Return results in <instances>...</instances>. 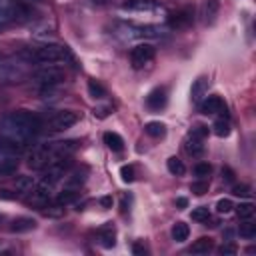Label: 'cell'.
Here are the masks:
<instances>
[{
    "mask_svg": "<svg viewBox=\"0 0 256 256\" xmlns=\"http://www.w3.org/2000/svg\"><path fill=\"white\" fill-rule=\"evenodd\" d=\"M104 144H106L112 152H120V150L124 148V140H122V136L116 134V132H104Z\"/></svg>",
    "mask_w": 256,
    "mask_h": 256,
    "instance_id": "obj_25",
    "label": "cell"
},
{
    "mask_svg": "<svg viewBox=\"0 0 256 256\" xmlns=\"http://www.w3.org/2000/svg\"><path fill=\"white\" fill-rule=\"evenodd\" d=\"M64 212H66V208H64V204H60V202H56V204H46V206L42 208V214H44L46 218H62Z\"/></svg>",
    "mask_w": 256,
    "mask_h": 256,
    "instance_id": "obj_30",
    "label": "cell"
},
{
    "mask_svg": "<svg viewBox=\"0 0 256 256\" xmlns=\"http://www.w3.org/2000/svg\"><path fill=\"white\" fill-rule=\"evenodd\" d=\"M28 162V168H32V170H42V168H46V164L52 160V148H50V144H38V146H34L30 152H28V158H26Z\"/></svg>",
    "mask_w": 256,
    "mask_h": 256,
    "instance_id": "obj_8",
    "label": "cell"
},
{
    "mask_svg": "<svg viewBox=\"0 0 256 256\" xmlns=\"http://www.w3.org/2000/svg\"><path fill=\"white\" fill-rule=\"evenodd\" d=\"M194 174L202 180V178H206L208 174H210V164L208 162H198L196 166H194Z\"/></svg>",
    "mask_w": 256,
    "mask_h": 256,
    "instance_id": "obj_39",
    "label": "cell"
},
{
    "mask_svg": "<svg viewBox=\"0 0 256 256\" xmlns=\"http://www.w3.org/2000/svg\"><path fill=\"white\" fill-rule=\"evenodd\" d=\"M78 140H62V142H54L50 144L52 148V160L54 158H66V156H72L76 150H78Z\"/></svg>",
    "mask_w": 256,
    "mask_h": 256,
    "instance_id": "obj_13",
    "label": "cell"
},
{
    "mask_svg": "<svg viewBox=\"0 0 256 256\" xmlns=\"http://www.w3.org/2000/svg\"><path fill=\"white\" fill-rule=\"evenodd\" d=\"M84 180H86V170L82 168V170H76V172H72V174L66 178V184H64V186L80 190V186L84 184Z\"/></svg>",
    "mask_w": 256,
    "mask_h": 256,
    "instance_id": "obj_27",
    "label": "cell"
},
{
    "mask_svg": "<svg viewBox=\"0 0 256 256\" xmlns=\"http://www.w3.org/2000/svg\"><path fill=\"white\" fill-rule=\"evenodd\" d=\"M238 232H240V236H242V238H246V240H252V238L256 236V224H254V222L248 218V220H244V222L240 224Z\"/></svg>",
    "mask_w": 256,
    "mask_h": 256,
    "instance_id": "obj_34",
    "label": "cell"
},
{
    "mask_svg": "<svg viewBox=\"0 0 256 256\" xmlns=\"http://www.w3.org/2000/svg\"><path fill=\"white\" fill-rule=\"evenodd\" d=\"M218 10H220V2L218 0H204L202 4V16H204V22L206 24H212L218 16Z\"/></svg>",
    "mask_w": 256,
    "mask_h": 256,
    "instance_id": "obj_19",
    "label": "cell"
},
{
    "mask_svg": "<svg viewBox=\"0 0 256 256\" xmlns=\"http://www.w3.org/2000/svg\"><path fill=\"white\" fill-rule=\"evenodd\" d=\"M236 252H238V248H236V244H232V242L222 244V246L218 248V254H220V256H234Z\"/></svg>",
    "mask_w": 256,
    "mask_h": 256,
    "instance_id": "obj_42",
    "label": "cell"
},
{
    "mask_svg": "<svg viewBox=\"0 0 256 256\" xmlns=\"http://www.w3.org/2000/svg\"><path fill=\"white\" fill-rule=\"evenodd\" d=\"M0 220H2V216H0Z\"/></svg>",
    "mask_w": 256,
    "mask_h": 256,
    "instance_id": "obj_51",
    "label": "cell"
},
{
    "mask_svg": "<svg viewBox=\"0 0 256 256\" xmlns=\"http://www.w3.org/2000/svg\"><path fill=\"white\" fill-rule=\"evenodd\" d=\"M154 6H156L154 0H126V2L122 4L124 10H132V12H148V10H152Z\"/></svg>",
    "mask_w": 256,
    "mask_h": 256,
    "instance_id": "obj_21",
    "label": "cell"
},
{
    "mask_svg": "<svg viewBox=\"0 0 256 256\" xmlns=\"http://www.w3.org/2000/svg\"><path fill=\"white\" fill-rule=\"evenodd\" d=\"M20 10L22 8L18 4H14L12 0H0V30L6 24H10L12 20H16L18 14H20Z\"/></svg>",
    "mask_w": 256,
    "mask_h": 256,
    "instance_id": "obj_12",
    "label": "cell"
},
{
    "mask_svg": "<svg viewBox=\"0 0 256 256\" xmlns=\"http://www.w3.org/2000/svg\"><path fill=\"white\" fill-rule=\"evenodd\" d=\"M132 252H134L136 256H144V254H146V248H144V244H142V242H134Z\"/></svg>",
    "mask_w": 256,
    "mask_h": 256,
    "instance_id": "obj_44",
    "label": "cell"
},
{
    "mask_svg": "<svg viewBox=\"0 0 256 256\" xmlns=\"http://www.w3.org/2000/svg\"><path fill=\"white\" fill-rule=\"evenodd\" d=\"M78 120H80L78 112H74V110H60V112H56V114L48 120V128H50L52 132L68 130V128H72Z\"/></svg>",
    "mask_w": 256,
    "mask_h": 256,
    "instance_id": "obj_9",
    "label": "cell"
},
{
    "mask_svg": "<svg viewBox=\"0 0 256 256\" xmlns=\"http://www.w3.org/2000/svg\"><path fill=\"white\" fill-rule=\"evenodd\" d=\"M232 194H234V196H242V198H246V196H250V188H248L246 184H234Z\"/></svg>",
    "mask_w": 256,
    "mask_h": 256,
    "instance_id": "obj_43",
    "label": "cell"
},
{
    "mask_svg": "<svg viewBox=\"0 0 256 256\" xmlns=\"http://www.w3.org/2000/svg\"><path fill=\"white\" fill-rule=\"evenodd\" d=\"M206 90H208V80H206L204 76L196 78V80H194V84H192V88H190L192 102H200V100H202V96L206 94Z\"/></svg>",
    "mask_w": 256,
    "mask_h": 256,
    "instance_id": "obj_23",
    "label": "cell"
},
{
    "mask_svg": "<svg viewBox=\"0 0 256 256\" xmlns=\"http://www.w3.org/2000/svg\"><path fill=\"white\" fill-rule=\"evenodd\" d=\"M168 102V96H166V90L164 88H154L148 96H146V104L150 110H162Z\"/></svg>",
    "mask_w": 256,
    "mask_h": 256,
    "instance_id": "obj_16",
    "label": "cell"
},
{
    "mask_svg": "<svg viewBox=\"0 0 256 256\" xmlns=\"http://www.w3.org/2000/svg\"><path fill=\"white\" fill-rule=\"evenodd\" d=\"M200 112L202 114H222L226 116V104L222 102L220 96H208L204 102H200Z\"/></svg>",
    "mask_w": 256,
    "mask_h": 256,
    "instance_id": "obj_14",
    "label": "cell"
},
{
    "mask_svg": "<svg viewBox=\"0 0 256 256\" xmlns=\"http://www.w3.org/2000/svg\"><path fill=\"white\" fill-rule=\"evenodd\" d=\"M166 168H168V172L174 174V176H182V174L186 172L184 162H182L180 158H176V156H170V158L166 160Z\"/></svg>",
    "mask_w": 256,
    "mask_h": 256,
    "instance_id": "obj_28",
    "label": "cell"
},
{
    "mask_svg": "<svg viewBox=\"0 0 256 256\" xmlns=\"http://www.w3.org/2000/svg\"><path fill=\"white\" fill-rule=\"evenodd\" d=\"M24 60L26 62H38V64H56V62H64L70 58V52L66 46H60V44H52V42H46V44H40V46H34V48H26L22 52Z\"/></svg>",
    "mask_w": 256,
    "mask_h": 256,
    "instance_id": "obj_2",
    "label": "cell"
},
{
    "mask_svg": "<svg viewBox=\"0 0 256 256\" xmlns=\"http://www.w3.org/2000/svg\"><path fill=\"white\" fill-rule=\"evenodd\" d=\"M70 168H72L70 156H66V158H54V160H50V162L46 164L42 180H46V182H50V184H56L60 178H64V176L68 174Z\"/></svg>",
    "mask_w": 256,
    "mask_h": 256,
    "instance_id": "obj_6",
    "label": "cell"
},
{
    "mask_svg": "<svg viewBox=\"0 0 256 256\" xmlns=\"http://www.w3.org/2000/svg\"><path fill=\"white\" fill-rule=\"evenodd\" d=\"M20 164V144L0 136V176H10Z\"/></svg>",
    "mask_w": 256,
    "mask_h": 256,
    "instance_id": "obj_3",
    "label": "cell"
},
{
    "mask_svg": "<svg viewBox=\"0 0 256 256\" xmlns=\"http://www.w3.org/2000/svg\"><path fill=\"white\" fill-rule=\"evenodd\" d=\"M212 248H214V240L210 236H202V238H198V240L192 242L190 254H208Z\"/></svg>",
    "mask_w": 256,
    "mask_h": 256,
    "instance_id": "obj_20",
    "label": "cell"
},
{
    "mask_svg": "<svg viewBox=\"0 0 256 256\" xmlns=\"http://www.w3.org/2000/svg\"><path fill=\"white\" fill-rule=\"evenodd\" d=\"M166 34V28L156 26V24H146V26H126V38H162Z\"/></svg>",
    "mask_w": 256,
    "mask_h": 256,
    "instance_id": "obj_11",
    "label": "cell"
},
{
    "mask_svg": "<svg viewBox=\"0 0 256 256\" xmlns=\"http://www.w3.org/2000/svg\"><path fill=\"white\" fill-rule=\"evenodd\" d=\"M144 130H146V134L152 136V138H162V136L166 134V126H164L162 122H156V120L148 122V124L144 126Z\"/></svg>",
    "mask_w": 256,
    "mask_h": 256,
    "instance_id": "obj_31",
    "label": "cell"
},
{
    "mask_svg": "<svg viewBox=\"0 0 256 256\" xmlns=\"http://www.w3.org/2000/svg\"><path fill=\"white\" fill-rule=\"evenodd\" d=\"M154 54H156V50H154L152 44H148V42L136 44V46L130 50V64H132L134 68H142V66H146V64L154 58Z\"/></svg>",
    "mask_w": 256,
    "mask_h": 256,
    "instance_id": "obj_10",
    "label": "cell"
},
{
    "mask_svg": "<svg viewBox=\"0 0 256 256\" xmlns=\"http://www.w3.org/2000/svg\"><path fill=\"white\" fill-rule=\"evenodd\" d=\"M92 2H94V4H108L110 0H92Z\"/></svg>",
    "mask_w": 256,
    "mask_h": 256,
    "instance_id": "obj_50",
    "label": "cell"
},
{
    "mask_svg": "<svg viewBox=\"0 0 256 256\" xmlns=\"http://www.w3.org/2000/svg\"><path fill=\"white\" fill-rule=\"evenodd\" d=\"M192 22V12L190 10H178L170 16V26L172 28H184Z\"/></svg>",
    "mask_w": 256,
    "mask_h": 256,
    "instance_id": "obj_22",
    "label": "cell"
},
{
    "mask_svg": "<svg viewBox=\"0 0 256 256\" xmlns=\"http://www.w3.org/2000/svg\"><path fill=\"white\" fill-rule=\"evenodd\" d=\"M110 114V108L108 106H102V108H96L94 110V116H98V118H106Z\"/></svg>",
    "mask_w": 256,
    "mask_h": 256,
    "instance_id": "obj_45",
    "label": "cell"
},
{
    "mask_svg": "<svg viewBox=\"0 0 256 256\" xmlns=\"http://www.w3.org/2000/svg\"><path fill=\"white\" fill-rule=\"evenodd\" d=\"M120 178H122L124 182H132V180H134V166L124 164V166L120 168Z\"/></svg>",
    "mask_w": 256,
    "mask_h": 256,
    "instance_id": "obj_40",
    "label": "cell"
},
{
    "mask_svg": "<svg viewBox=\"0 0 256 256\" xmlns=\"http://www.w3.org/2000/svg\"><path fill=\"white\" fill-rule=\"evenodd\" d=\"M64 78H66L64 68L54 66V64H44L42 68H38L34 72V80L40 86H58V84L64 82Z\"/></svg>",
    "mask_w": 256,
    "mask_h": 256,
    "instance_id": "obj_5",
    "label": "cell"
},
{
    "mask_svg": "<svg viewBox=\"0 0 256 256\" xmlns=\"http://www.w3.org/2000/svg\"><path fill=\"white\" fill-rule=\"evenodd\" d=\"M176 206H178L180 210H184V208L188 206V200H186L184 196H180V198H176Z\"/></svg>",
    "mask_w": 256,
    "mask_h": 256,
    "instance_id": "obj_48",
    "label": "cell"
},
{
    "mask_svg": "<svg viewBox=\"0 0 256 256\" xmlns=\"http://www.w3.org/2000/svg\"><path fill=\"white\" fill-rule=\"evenodd\" d=\"M214 134L216 136H220V138H224V136H228L230 134V122H228V118L226 116H222V118H218L216 122H214Z\"/></svg>",
    "mask_w": 256,
    "mask_h": 256,
    "instance_id": "obj_33",
    "label": "cell"
},
{
    "mask_svg": "<svg viewBox=\"0 0 256 256\" xmlns=\"http://www.w3.org/2000/svg\"><path fill=\"white\" fill-rule=\"evenodd\" d=\"M10 232H14V234H22V232H30V230H34L36 228V220L34 218H30V216H20V218H14L12 222H10Z\"/></svg>",
    "mask_w": 256,
    "mask_h": 256,
    "instance_id": "obj_17",
    "label": "cell"
},
{
    "mask_svg": "<svg viewBox=\"0 0 256 256\" xmlns=\"http://www.w3.org/2000/svg\"><path fill=\"white\" fill-rule=\"evenodd\" d=\"M100 204H102V208H112V196H102Z\"/></svg>",
    "mask_w": 256,
    "mask_h": 256,
    "instance_id": "obj_47",
    "label": "cell"
},
{
    "mask_svg": "<svg viewBox=\"0 0 256 256\" xmlns=\"http://www.w3.org/2000/svg\"><path fill=\"white\" fill-rule=\"evenodd\" d=\"M40 126H42L40 118L28 110H14L0 118L2 136H6L8 140H12L20 146L32 142V138L38 134Z\"/></svg>",
    "mask_w": 256,
    "mask_h": 256,
    "instance_id": "obj_1",
    "label": "cell"
},
{
    "mask_svg": "<svg viewBox=\"0 0 256 256\" xmlns=\"http://www.w3.org/2000/svg\"><path fill=\"white\" fill-rule=\"evenodd\" d=\"M190 136L202 140L204 136H208V126H204V124H194V128L190 130Z\"/></svg>",
    "mask_w": 256,
    "mask_h": 256,
    "instance_id": "obj_41",
    "label": "cell"
},
{
    "mask_svg": "<svg viewBox=\"0 0 256 256\" xmlns=\"http://www.w3.org/2000/svg\"><path fill=\"white\" fill-rule=\"evenodd\" d=\"M222 178H224L226 182H232V180H234V172H232L228 166H224V168H222Z\"/></svg>",
    "mask_w": 256,
    "mask_h": 256,
    "instance_id": "obj_46",
    "label": "cell"
},
{
    "mask_svg": "<svg viewBox=\"0 0 256 256\" xmlns=\"http://www.w3.org/2000/svg\"><path fill=\"white\" fill-rule=\"evenodd\" d=\"M26 62L14 56H0V84L18 82L26 76Z\"/></svg>",
    "mask_w": 256,
    "mask_h": 256,
    "instance_id": "obj_4",
    "label": "cell"
},
{
    "mask_svg": "<svg viewBox=\"0 0 256 256\" xmlns=\"http://www.w3.org/2000/svg\"><path fill=\"white\" fill-rule=\"evenodd\" d=\"M78 194H80V190H76V188H68V186H64V190L58 194V198H56V202H60V204H72V202H76V198H78Z\"/></svg>",
    "mask_w": 256,
    "mask_h": 256,
    "instance_id": "obj_29",
    "label": "cell"
},
{
    "mask_svg": "<svg viewBox=\"0 0 256 256\" xmlns=\"http://www.w3.org/2000/svg\"><path fill=\"white\" fill-rule=\"evenodd\" d=\"M208 218H210V212H208L206 206H198V208L192 210V220H196V222H206Z\"/></svg>",
    "mask_w": 256,
    "mask_h": 256,
    "instance_id": "obj_36",
    "label": "cell"
},
{
    "mask_svg": "<svg viewBox=\"0 0 256 256\" xmlns=\"http://www.w3.org/2000/svg\"><path fill=\"white\" fill-rule=\"evenodd\" d=\"M52 188H54V184H50V182H46V180H40V182L26 194V202H28L30 206L44 208V206L48 204V200H50Z\"/></svg>",
    "mask_w": 256,
    "mask_h": 256,
    "instance_id": "obj_7",
    "label": "cell"
},
{
    "mask_svg": "<svg viewBox=\"0 0 256 256\" xmlns=\"http://www.w3.org/2000/svg\"><path fill=\"white\" fill-rule=\"evenodd\" d=\"M232 208H234V204H232V200H228V198H220V200L216 202V212H218V214H228V212H232Z\"/></svg>",
    "mask_w": 256,
    "mask_h": 256,
    "instance_id": "obj_38",
    "label": "cell"
},
{
    "mask_svg": "<svg viewBox=\"0 0 256 256\" xmlns=\"http://www.w3.org/2000/svg\"><path fill=\"white\" fill-rule=\"evenodd\" d=\"M190 190H192V192H194L196 196H202V194H206V192H208V182H206L204 178H202V180L198 178L196 182H192V186H190Z\"/></svg>",
    "mask_w": 256,
    "mask_h": 256,
    "instance_id": "obj_37",
    "label": "cell"
},
{
    "mask_svg": "<svg viewBox=\"0 0 256 256\" xmlns=\"http://www.w3.org/2000/svg\"><path fill=\"white\" fill-rule=\"evenodd\" d=\"M170 234H172V240L184 242V240H188V236H190V228H188V224H184V222H176V224L172 226Z\"/></svg>",
    "mask_w": 256,
    "mask_h": 256,
    "instance_id": "obj_26",
    "label": "cell"
},
{
    "mask_svg": "<svg viewBox=\"0 0 256 256\" xmlns=\"http://www.w3.org/2000/svg\"><path fill=\"white\" fill-rule=\"evenodd\" d=\"M128 210H130V198L124 196V198H122V212H128Z\"/></svg>",
    "mask_w": 256,
    "mask_h": 256,
    "instance_id": "obj_49",
    "label": "cell"
},
{
    "mask_svg": "<svg viewBox=\"0 0 256 256\" xmlns=\"http://www.w3.org/2000/svg\"><path fill=\"white\" fill-rule=\"evenodd\" d=\"M236 212H238V218L240 220H248L254 216V204L252 202H242L236 206Z\"/></svg>",
    "mask_w": 256,
    "mask_h": 256,
    "instance_id": "obj_35",
    "label": "cell"
},
{
    "mask_svg": "<svg viewBox=\"0 0 256 256\" xmlns=\"http://www.w3.org/2000/svg\"><path fill=\"white\" fill-rule=\"evenodd\" d=\"M34 186H36V182H34V178H32V176H20V178H16L14 190H16V194H18V196H26Z\"/></svg>",
    "mask_w": 256,
    "mask_h": 256,
    "instance_id": "obj_24",
    "label": "cell"
},
{
    "mask_svg": "<svg viewBox=\"0 0 256 256\" xmlns=\"http://www.w3.org/2000/svg\"><path fill=\"white\" fill-rule=\"evenodd\" d=\"M184 150H186L188 156H192V158H200V156L204 154V144H202L200 138L188 136L186 142H184Z\"/></svg>",
    "mask_w": 256,
    "mask_h": 256,
    "instance_id": "obj_18",
    "label": "cell"
},
{
    "mask_svg": "<svg viewBox=\"0 0 256 256\" xmlns=\"http://www.w3.org/2000/svg\"><path fill=\"white\" fill-rule=\"evenodd\" d=\"M88 94L94 98V100H102L106 96V88L98 82V80H88Z\"/></svg>",
    "mask_w": 256,
    "mask_h": 256,
    "instance_id": "obj_32",
    "label": "cell"
},
{
    "mask_svg": "<svg viewBox=\"0 0 256 256\" xmlns=\"http://www.w3.org/2000/svg\"><path fill=\"white\" fill-rule=\"evenodd\" d=\"M98 242L104 248H112L116 244V228L112 222H106L104 226L98 228Z\"/></svg>",
    "mask_w": 256,
    "mask_h": 256,
    "instance_id": "obj_15",
    "label": "cell"
}]
</instances>
